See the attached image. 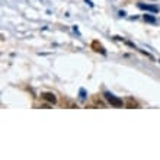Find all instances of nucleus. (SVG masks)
Listing matches in <instances>:
<instances>
[{
	"instance_id": "1",
	"label": "nucleus",
	"mask_w": 160,
	"mask_h": 160,
	"mask_svg": "<svg viewBox=\"0 0 160 160\" xmlns=\"http://www.w3.org/2000/svg\"><path fill=\"white\" fill-rule=\"evenodd\" d=\"M105 99L111 103V106H115V108H122V105H124V102H122V99H119V98L114 96L112 93H105Z\"/></svg>"
},
{
	"instance_id": "2",
	"label": "nucleus",
	"mask_w": 160,
	"mask_h": 160,
	"mask_svg": "<svg viewBox=\"0 0 160 160\" xmlns=\"http://www.w3.org/2000/svg\"><path fill=\"white\" fill-rule=\"evenodd\" d=\"M41 98L44 99L45 102H48L50 105H55L57 103V96H55L54 93H51V92H44L41 93Z\"/></svg>"
},
{
	"instance_id": "3",
	"label": "nucleus",
	"mask_w": 160,
	"mask_h": 160,
	"mask_svg": "<svg viewBox=\"0 0 160 160\" xmlns=\"http://www.w3.org/2000/svg\"><path fill=\"white\" fill-rule=\"evenodd\" d=\"M92 48H93V51H96V52L106 54V51H105V48H103V45H102V44H99L98 41H93L92 42Z\"/></svg>"
},
{
	"instance_id": "4",
	"label": "nucleus",
	"mask_w": 160,
	"mask_h": 160,
	"mask_svg": "<svg viewBox=\"0 0 160 160\" xmlns=\"http://www.w3.org/2000/svg\"><path fill=\"white\" fill-rule=\"evenodd\" d=\"M138 8L143 9V10H150V12H159V9L156 6H148V4H144V3H138Z\"/></svg>"
},
{
	"instance_id": "5",
	"label": "nucleus",
	"mask_w": 160,
	"mask_h": 160,
	"mask_svg": "<svg viewBox=\"0 0 160 160\" xmlns=\"http://www.w3.org/2000/svg\"><path fill=\"white\" fill-rule=\"evenodd\" d=\"M125 106L127 108H138V103H137L132 98H127L125 99Z\"/></svg>"
},
{
	"instance_id": "6",
	"label": "nucleus",
	"mask_w": 160,
	"mask_h": 160,
	"mask_svg": "<svg viewBox=\"0 0 160 160\" xmlns=\"http://www.w3.org/2000/svg\"><path fill=\"white\" fill-rule=\"evenodd\" d=\"M144 21H146V22H150V23H154V22H156V19H154V18H153V16H148V15H144Z\"/></svg>"
},
{
	"instance_id": "7",
	"label": "nucleus",
	"mask_w": 160,
	"mask_h": 160,
	"mask_svg": "<svg viewBox=\"0 0 160 160\" xmlns=\"http://www.w3.org/2000/svg\"><path fill=\"white\" fill-rule=\"evenodd\" d=\"M66 105H67L68 108H77V105H76V103H73V102H70V101H67V102H66Z\"/></svg>"
}]
</instances>
